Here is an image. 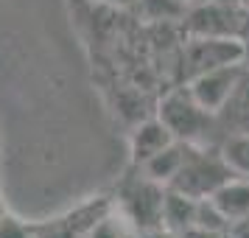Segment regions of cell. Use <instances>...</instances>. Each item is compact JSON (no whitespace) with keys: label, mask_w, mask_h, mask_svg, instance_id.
Here are the masks:
<instances>
[{"label":"cell","mask_w":249,"mask_h":238,"mask_svg":"<svg viewBox=\"0 0 249 238\" xmlns=\"http://www.w3.org/2000/svg\"><path fill=\"white\" fill-rule=\"evenodd\" d=\"M230 177H235L221 157V148L215 146H188V154L182 160L177 177L165 185L185 193L191 199H207L210 193L224 185Z\"/></svg>","instance_id":"2"},{"label":"cell","mask_w":249,"mask_h":238,"mask_svg":"<svg viewBox=\"0 0 249 238\" xmlns=\"http://www.w3.org/2000/svg\"><path fill=\"white\" fill-rule=\"evenodd\" d=\"M247 14L238 3H191L185 12V23L193 37H238Z\"/></svg>","instance_id":"5"},{"label":"cell","mask_w":249,"mask_h":238,"mask_svg":"<svg viewBox=\"0 0 249 238\" xmlns=\"http://www.w3.org/2000/svg\"><path fill=\"white\" fill-rule=\"evenodd\" d=\"M137 6H140V12L146 14L148 20H185V12H188V6L182 3V0H135Z\"/></svg>","instance_id":"13"},{"label":"cell","mask_w":249,"mask_h":238,"mask_svg":"<svg viewBox=\"0 0 249 238\" xmlns=\"http://www.w3.org/2000/svg\"><path fill=\"white\" fill-rule=\"evenodd\" d=\"M215 124H218V132L224 137L249 132V68L247 65L241 70L232 92L227 95V101L221 104V110L215 112Z\"/></svg>","instance_id":"7"},{"label":"cell","mask_w":249,"mask_h":238,"mask_svg":"<svg viewBox=\"0 0 249 238\" xmlns=\"http://www.w3.org/2000/svg\"><path fill=\"white\" fill-rule=\"evenodd\" d=\"M182 3H185V6H191V3H193V0H182Z\"/></svg>","instance_id":"21"},{"label":"cell","mask_w":249,"mask_h":238,"mask_svg":"<svg viewBox=\"0 0 249 238\" xmlns=\"http://www.w3.org/2000/svg\"><path fill=\"white\" fill-rule=\"evenodd\" d=\"M244 65L249 68V45H244Z\"/></svg>","instance_id":"20"},{"label":"cell","mask_w":249,"mask_h":238,"mask_svg":"<svg viewBox=\"0 0 249 238\" xmlns=\"http://www.w3.org/2000/svg\"><path fill=\"white\" fill-rule=\"evenodd\" d=\"M179 238H230L227 230H213V227H199V224H191L185 227L182 233H177Z\"/></svg>","instance_id":"16"},{"label":"cell","mask_w":249,"mask_h":238,"mask_svg":"<svg viewBox=\"0 0 249 238\" xmlns=\"http://www.w3.org/2000/svg\"><path fill=\"white\" fill-rule=\"evenodd\" d=\"M218 148H221V157H224V163L230 165L232 174L249 177V132L224 137Z\"/></svg>","instance_id":"12"},{"label":"cell","mask_w":249,"mask_h":238,"mask_svg":"<svg viewBox=\"0 0 249 238\" xmlns=\"http://www.w3.org/2000/svg\"><path fill=\"white\" fill-rule=\"evenodd\" d=\"M244 62V42L238 37H191L182 51V73L185 81L204 70Z\"/></svg>","instance_id":"4"},{"label":"cell","mask_w":249,"mask_h":238,"mask_svg":"<svg viewBox=\"0 0 249 238\" xmlns=\"http://www.w3.org/2000/svg\"><path fill=\"white\" fill-rule=\"evenodd\" d=\"M196 202L185 193L165 188V199H162V227L171 233H182L185 227L193 224V216H196Z\"/></svg>","instance_id":"11"},{"label":"cell","mask_w":249,"mask_h":238,"mask_svg":"<svg viewBox=\"0 0 249 238\" xmlns=\"http://www.w3.org/2000/svg\"><path fill=\"white\" fill-rule=\"evenodd\" d=\"M193 3H238V0H193Z\"/></svg>","instance_id":"19"},{"label":"cell","mask_w":249,"mask_h":238,"mask_svg":"<svg viewBox=\"0 0 249 238\" xmlns=\"http://www.w3.org/2000/svg\"><path fill=\"white\" fill-rule=\"evenodd\" d=\"M143 238H179L177 233H171L165 227H157V230H151V233H143Z\"/></svg>","instance_id":"17"},{"label":"cell","mask_w":249,"mask_h":238,"mask_svg":"<svg viewBox=\"0 0 249 238\" xmlns=\"http://www.w3.org/2000/svg\"><path fill=\"white\" fill-rule=\"evenodd\" d=\"M101 3H109V6H129V3H135V0H101Z\"/></svg>","instance_id":"18"},{"label":"cell","mask_w":249,"mask_h":238,"mask_svg":"<svg viewBox=\"0 0 249 238\" xmlns=\"http://www.w3.org/2000/svg\"><path fill=\"white\" fill-rule=\"evenodd\" d=\"M0 238H31V230H28L20 219L3 213L0 216Z\"/></svg>","instance_id":"15"},{"label":"cell","mask_w":249,"mask_h":238,"mask_svg":"<svg viewBox=\"0 0 249 238\" xmlns=\"http://www.w3.org/2000/svg\"><path fill=\"white\" fill-rule=\"evenodd\" d=\"M84 238H129L126 221L121 216H101L98 221H92Z\"/></svg>","instance_id":"14"},{"label":"cell","mask_w":249,"mask_h":238,"mask_svg":"<svg viewBox=\"0 0 249 238\" xmlns=\"http://www.w3.org/2000/svg\"><path fill=\"white\" fill-rule=\"evenodd\" d=\"M3 213H6V210H3V204H0V216H3Z\"/></svg>","instance_id":"22"},{"label":"cell","mask_w":249,"mask_h":238,"mask_svg":"<svg viewBox=\"0 0 249 238\" xmlns=\"http://www.w3.org/2000/svg\"><path fill=\"white\" fill-rule=\"evenodd\" d=\"M215 210L227 219V224H235L249 219V177H230L224 185H218L210 196Z\"/></svg>","instance_id":"9"},{"label":"cell","mask_w":249,"mask_h":238,"mask_svg":"<svg viewBox=\"0 0 249 238\" xmlns=\"http://www.w3.org/2000/svg\"><path fill=\"white\" fill-rule=\"evenodd\" d=\"M157 118L165 124V129L174 135V140H182L188 146H213V137L218 132L215 115L210 110H204L191 95L188 87L171 90L160 101Z\"/></svg>","instance_id":"1"},{"label":"cell","mask_w":249,"mask_h":238,"mask_svg":"<svg viewBox=\"0 0 249 238\" xmlns=\"http://www.w3.org/2000/svg\"><path fill=\"white\" fill-rule=\"evenodd\" d=\"M241 70H244V62L221 65V68L204 70V73H199V76L188 79L185 87L191 90V95L202 104L204 110H210V112L215 115L218 110H221V104L227 101V95L232 92L238 76H241Z\"/></svg>","instance_id":"6"},{"label":"cell","mask_w":249,"mask_h":238,"mask_svg":"<svg viewBox=\"0 0 249 238\" xmlns=\"http://www.w3.org/2000/svg\"><path fill=\"white\" fill-rule=\"evenodd\" d=\"M174 135H171L165 124L160 121V118H148V121H140V124L132 129V135H129V157L135 163L137 168L146 163L148 157H154L157 151L168 146Z\"/></svg>","instance_id":"8"},{"label":"cell","mask_w":249,"mask_h":238,"mask_svg":"<svg viewBox=\"0 0 249 238\" xmlns=\"http://www.w3.org/2000/svg\"><path fill=\"white\" fill-rule=\"evenodd\" d=\"M162 199H165V185L140 174L121 188V199H118L121 219L140 233H151L162 227Z\"/></svg>","instance_id":"3"},{"label":"cell","mask_w":249,"mask_h":238,"mask_svg":"<svg viewBox=\"0 0 249 238\" xmlns=\"http://www.w3.org/2000/svg\"><path fill=\"white\" fill-rule=\"evenodd\" d=\"M185 154H188V143L171 140L162 151H157L154 157H148L146 163L140 165V174H146L148 180L160 182V185H168V182L177 177V171H179Z\"/></svg>","instance_id":"10"}]
</instances>
